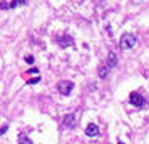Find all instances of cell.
<instances>
[{
    "label": "cell",
    "instance_id": "11",
    "mask_svg": "<svg viewBox=\"0 0 149 144\" xmlns=\"http://www.w3.org/2000/svg\"><path fill=\"white\" fill-rule=\"evenodd\" d=\"M19 143H22V144H30L32 143V141H30V139H27V137H20V139H19Z\"/></svg>",
    "mask_w": 149,
    "mask_h": 144
},
{
    "label": "cell",
    "instance_id": "1",
    "mask_svg": "<svg viewBox=\"0 0 149 144\" xmlns=\"http://www.w3.org/2000/svg\"><path fill=\"white\" fill-rule=\"evenodd\" d=\"M137 44V39H136V35L129 34V32H126V34H122L121 40H119V47L122 49V50H129V49H132Z\"/></svg>",
    "mask_w": 149,
    "mask_h": 144
},
{
    "label": "cell",
    "instance_id": "7",
    "mask_svg": "<svg viewBox=\"0 0 149 144\" xmlns=\"http://www.w3.org/2000/svg\"><path fill=\"white\" fill-rule=\"evenodd\" d=\"M59 44H61V47H69V45H72L74 44V40H72V37H62V39H59Z\"/></svg>",
    "mask_w": 149,
    "mask_h": 144
},
{
    "label": "cell",
    "instance_id": "8",
    "mask_svg": "<svg viewBox=\"0 0 149 144\" xmlns=\"http://www.w3.org/2000/svg\"><path fill=\"white\" fill-rule=\"evenodd\" d=\"M99 77H101V79H106V77H107V67H106V65H101V67H99Z\"/></svg>",
    "mask_w": 149,
    "mask_h": 144
},
{
    "label": "cell",
    "instance_id": "4",
    "mask_svg": "<svg viewBox=\"0 0 149 144\" xmlns=\"http://www.w3.org/2000/svg\"><path fill=\"white\" fill-rule=\"evenodd\" d=\"M86 134L91 136V137L99 136V127H97L95 124H87V127H86Z\"/></svg>",
    "mask_w": 149,
    "mask_h": 144
},
{
    "label": "cell",
    "instance_id": "2",
    "mask_svg": "<svg viewBox=\"0 0 149 144\" xmlns=\"http://www.w3.org/2000/svg\"><path fill=\"white\" fill-rule=\"evenodd\" d=\"M72 89H74V84L70 81H62V82L57 84V90L61 92L62 96H69L72 92Z\"/></svg>",
    "mask_w": 149,
    "mask_h": 144
},
{
    "label": "cell",
    "instance_id": "12",
    "mask_svg": "<svg viewBox=\"0 0 149 144\" xmlns=\"http://www.w3.org/2000/svg\"><path fill=\"white\" fill-rule=\"evenodd\" d=\"M29 72H30L32 76H37V74H39V69H37V67H32L30 70H29Z\"/></svg>",
    "mask_w": 149,
    "mask_h": 144
},
{
    "label": "cell",
    "instance_id": "6",
    "mask_svg": "<svg viewBox=\"0 0 149 144\" xmlns=\"http://www.w3.org/2000/svg\"><path fill=\"white\" fill-rule=\"evenodd\" d=\"M74 121H75L74 114H67V116L64 117V126L65 127H74Z\"/></svg>",
    "mask_w": 149,
    "mask_h": 144
},
{
    "label": "cell",
    "instance_id": "10",
    "mask_svg": "<svg viewBox=\"0 0 149 144\" xmlns=\"http://www.w3.org/2000/svg\"><path fill=\"white\" fill-rule=\"evenodd\" d=\"M39 81H40V77H39V76H35L34 79H30V81H29L27 84H37V82H39Z\"/></svg>",
    "mask_w": 149,
    "mask_h": 144
},
{
    "label": "cell",
    "instance_id": "13",
    "mask_svg": "<svg viewBox=\"0 0 149 144\" xmlns=\"http://www.w3.org/2000/svg\"><path fill=\"white\" fill-rule=\"evenodd\" d=\"M25 61H27L29 64H34V61H35V59L32 57V55H27V57H25Z\"/></svg>",
    "mask_w": 149,
    "mask_h": 144
},
{
    "label": "cell",
    "instance_id": "3",
    "mask_svg": "<svg viewBox=\"0 0 149 144\" xmlns=\"http://www.w3.org/2000/svg\"><path fill=\"white\" fill-rule=\"evenodd\" d=\"M129 102L136 106V107H144L146 106V99L141 96V94H137V92H132L131 96H129Z\"/></svg>",
    "mask_w": 149,
    "mask_h": 144
},
{
    "label": "cell",
    "instance_id": "9",
    "mask_svg": "<svg viewBox=\"0 0 149 144\" xmlns=\"http://www.w3.org/2000/svg\"><path fill=\"white\" fill-rule=\"evenodd\" d=\"M24 2H25V0H14V2H12V3H8V5H10V8H14V7H19V5H22Z\"/></svg>",
    "mask_w": 149,
    "mask_h": 144
},
{
    "label": "cell",
    "instance_id": "5",
    "mask_svg": "<svg viewBox=\"0 0 149 144\" xmlns=\"http://www.w3.org/2000/svg\"><path fill=\"white\" fill-rule=\"evenodd\" d=\"M116 65H117V57H116L114 52H109V55H107V67L112 69V67H116Z\"/></svg>",
    "mask_w": 149,
    "mask_h": 144
}]
</instances>
